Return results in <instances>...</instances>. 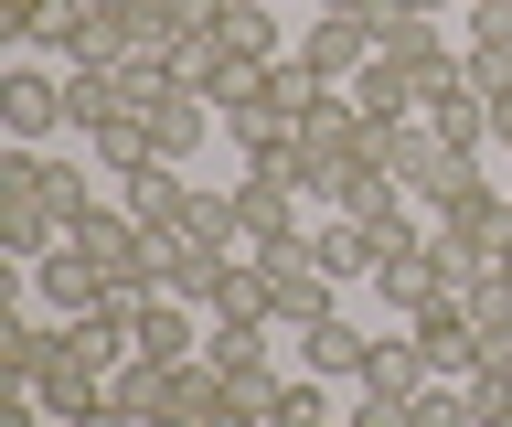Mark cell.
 Listing matches in <instances>:
<instances>
[{
	"mask_svg": "<svg viewBox=\"0 0 512 427\" xmlns=\"http://www.w3.org/2000/svg\"><path fill=\"white\" fill-rule=\"evenodd\" d=\"M86 171L75 161H54V150H22V139H11V150H0V257H54L64 246V225H75V214H86Z\"/></svg>",
	"mask_w": 512,
	"mask_h": 427,
	"instance_id": "cell-1",
	"label": "cell"
},
{
	"mask_svg": "<svg viewBox=\"0 0 512 427\" xmlns=\"http://www.w3.org/2000/svg\"><path fill=\"white\" fill-rule=\"evenodd\" d=\"M374 54H384V65H406V75H427V86L459 75V43H448L438 11H416V0H384V11H374Z\"/></svg>",
	"mask_w": 512,
	"mask_h": 427,
	"instance_id": "cell-2",
	"label": "cell"
},
{
	"mask_svg": "<svg viewBox=\"0 0 512 427\" xmlns=\"http://www.w3.org/2000/svg\"><path fill=\"white\" fill-rule=\"evenodd\" d=\"M0 129L22 139V150H43L54 129H75V107H64V75H43V65H11V75H0Z\"/></svg>",
	"mask_w": 512,
	"mask_h": 427,
	"instance_id": "cell-3",
	"label": "cell"
},
{
	"mask_svg": "<svg viewBox=\"0 0 512 427\" xmlns=\"http://www.w3.org/2000/svg\"><path fill=\"white\" fill-rule=\"evenodd\" d=\"M299 65H310L320 86H352V75L374 65V22H363V11H320L310 33H299Z\"/></svg>",
	"mask_w": 512,
	"mask_h": 427,
	"instance_id": "cell-4",
	"label": "cell"
},
{
	"mask_svg": "<svg viewBox=\"0 0 512 427\" xmlns=\"http://www.w3.org/2000/svg\"><path fill=\"white\" fill-rule=\"evenodd\" d=\"M107 417H128V427H150V417H182V363H150V353H128L118 374H107Z\"/></svg>",
	"mask_w": 512,
	"mask_h": 427,
	"instance_id": "cell-5",
	"label": "cell"
},
{
	"mask_svg": "<svg viewBox=\"0 0 512 427\" xmlns=\"http://www.w3.org/2000/svg\"><path fill=\"white\" fill-rule=\"evenodd\" d=\"M416 353H427V374H438V385H470L480 374V331H470V310H459V299H438V310H416Z\"/></svg>",
	"mask_w": 512,
	"mask_h": 427,
	"instance_id": "cell-6",
	"label": "cell"
},
{
	"mask_svg": "<svg viewBox=\"0 0 512 427\" xmlns=\"http://www.w3.org/2000/svg\"><path fill=\"white\" fill-rule=\"evenodd\" d=\"M214 129H224V107L203 97V86H160V97H150V139H160V161H192Z\"/></svg>",
	"mask_w": 512,
	"mask_h": 427,
	"instance_id": "cell-7",
	"label": "cell"
},
{
	"mask_svg": "<svg viewBox=\"0 0 512 427\" xmlns=\"http://www.w3.org/2000/svg\"><path fill=\"white\" fill-rule=\"evenodd\" d=\"M160 299H192V310L214 321V299H224V246H192V235H160Z\"/></svg>",
	"mask_w": 512,
	"mask_h": 427,
	"instance_id": "cell-8",
	"label": "cell"
},
{
	"mask_svg": "<svg viewBox=\"0 0 512 427\" xmlns=\"http://www.w3.org/2000/svg\"><path fill=\"white\" fill-rule=\"evenodd\" d=\"M331 214H352V225H406L416 193H406L384 161H363V171H342V182H331Z\"/></svg>",
	"mask_w": 512,
	"mask_h": 427,
	"instance_id": "cell-9",
	"label": "cell"
},
{
	"mask_svg": "<svg viewBox=\"0 0 512 427\" xmlns=\"http://www.w3.org/2000/svg\"><path fill=\"white\" fill-rule=\"evenodd\" d=\"M363 353H374V342H363V331H352L342 321V310H331V321H310V331H299V374H320V385H363Z\"/></svg>",
	"mask_w": 512,
	"mask_h": 427,
	"instance_id": "cell-10",
	"label": "cell"
},
{
	"mask_svg": "<svg viewBox=\"0 0 512 427\" xmlns=\"http://www.w3.org/2000/svg\"><path fill=\"white\" fill-rule=\"evenodd\" d=\"M427 129H438L448 150H480V139H502V118H491V97H480V86H459V75H448V86H427Z\"/></svg>",
	"mask_w": 512,
	"mask_h": 427,
	"instance_id": "cell-11",
	"label": "cell"
},
{
	"mask_svg": "<svg viewBox=\"0 0 512 427\" xmlns=\"http://www.w3.org/2000/svg\"><path fill=\"white\" fill-rule=\"evenodd\" d=\"M342 97L363 107V118H374V129H395V118H416V107H427V75H406V65H384V54H374V65L352 75Z\"/></svg>",
	"mask_w": 512,
	"mask_h": 427,
	"instance_id": "cell-12",
	"label": "cell"
},
{
	"mask_svg": "<svg viewBox=\"0 0 512 427\" xmlns=\"http://www.w3.org/2000/svg\"><path fill=\"white\" fill-rule=\"evenodd\" d=\"M128 214L150 235H182V214H192V182H182V161H150V171H128Z\"/></svg>",
	"mask_w": 512,
	"mask_h": 427,
	"instance_id": "cell-13",
	"label": "cell"
},
{
	"mask_svg": "<svg viewBox=\"0 0 512 427\" xmlns=\"http://www.w3.org/2000/svg\"><path fill=\"white\" fill-rule=\"evenodd\" d=\"M32 289L54 299V321H86L96 299H107V278H96V267L75 257V246H54V257H32Z\"/></svg>",
	"mask_w": 512,
	"mask_h": 427,
	"instance_id": "cell-14",
	"label": "cell"
},
{
	"mask_svg": "<svg viewBox=\"0 0 512 427\" xmlns=\"http://www.w3.org/2000/svg\"><path fill=\"white\" fill-rule=\"evenodd\" d=\"M139 353L150 363H203V310L192 299H150L139 310Z\"/></svg>",
	"mask_w": 512,
	"mask_h": 427,
	"instance_id": "cell-15",
	"label": "cell"
},
{
	"mask_svg": "<svg viewBox=\"0 0 512 427\" xmlns=\"http://www.w3.org/2000/svg\"><path fill=\"white\" fill-rule=\"evenodd\" d=\"M54 54L64 65H128V11H86L75 0V22L54 33Z\"/></svg>",
	"mask_w": 512,
	"mask_h": 427,
	"instance_id": "cell-16",
	"label": "cell"
},
{
	"mask_svg": "<svg viewBox=\"0 0 512 427\" xmlns=\"http://www.w3.org/2000/svg\"><path fill=\"white\" fill-rule=\"evenodd\" d=\"M224 43H235V65H278L299 43L278 33V0H224Z\"/></svg>",
	"mask_w": 512,
	"mask_h": 427,
	"instance_id": "cell-17",
	"label": "cell"
},
{
	"mask_svg": "<svg viewBox=\"0 0 512 427\" xmlns=\"http://www.w3.org/2000/svg\"><path fill=\"white\" fill-rule=\"evenodd\" d=\"M438 374H427V353H416V331H395V342H374L363 353V395H427Z\"/></svg>",
	"mask_w": 512,
	"mask_h": 427,
	"instance_id": "cell-18",
	"label": "cell"
},
{
	"mask_svg": "<svg viewBox=\"0 0 512 427\" xmlns=\"http://www.w3.org/2000/svg\"><path fill=\"white\" fill-rule=\"evenodd\" d=\"M438 161H448V139L427 129V107H416V118H395V129H384V171H395L406 193H416V182H427V171H438Z\"/></svg>",
	"mask_w": 512,
	"mask_h": 427,
	"instance_id": "cell-19",
	"label": "cell"
},
{
	"mask_svg": "<svg viewBox=\"0 0 512 427\" xmlns=\"http://www.w3.org/2000/svg\"><path fill=\"white\" fill-rule=\"evenodd\" d=\"M267 342H278L267 321H203V363L214 374H267Z\"/></svg>",
	"mask_w": 512,
	"mask_h": 427,
	"instance_id": "cell-20",
	"label": "cell"
},
{
	"mask_svg": "<svg viewBox=\"0 0 512 427\" xmlns=\"http://www.w3.org/2000/svg\"><path fill=\"white\" fill-rule=\"evenodd\" d=\"M54 342H64V321H0V374H11V385H43Z\"/></svg>",
	"mask_w": 512,
	"mask_h": 427,
	"instance_id": "cell-21",
	"label": "cell"
},
{
	"mask_svg": "<svg viewBox=\"0 0 512 427\" xmlns=\"http://www.w3.org/2000/svg\"><path fill=\"white\" fill-rule=\"evenodd\" d=\"M224 75H235V43H224V33H182V43H171V86L224 97Z\"/></svg>",
	"mask_w": 512,
	"mask_h": 427,
	"instance_id": "cell-22",
	"label": "cell"
},
{
	"mask_svg": "<svg viewBox=\"0 0 512 427\" xmlns=\"http://www.w3.org/2000/svg\"><path fill=\"white\" fill-rule=\"evenodd\" d=\"M86 150H96V171H150L160 161V139H150V118H107V129H86Z\"/></svg>",
	"mask_w": 512,
	"mask_h": 427,
	"instance_id": "cell-23",
	"label": "cell"
},
{
	"mask_svg": "<svg viewBox=\"0 0 512 427\" xmlns=\"http://www.w3.org/2000/svg\"><path fill=\"white\" fill-rule=\"evenodd\" d=\"M459 417L470 427H512V363H480L470 385H459Z\"/></svg>",
	"mask_w": 512,
	"mask_h": 427,
	"instance_id": "cell-24",
	"label": "cell"
},
{
	"mask_svg": "<svg viewBox=\"0 0 512 427\" xmlns=\"http://www.w3.org/2000/svg\"><path fill=\"white\" fill-rule=\"evenodd\" d=\"M64 22H75V0H0V33L11 43H54Z\"/></svg>",
	"mask_w": 512,
	"mask_h": 427,
	"instance_id": "cell-25",
	"label": "cell"
},
{
	"mask_svg": "<svg viewBox=\"0 0 512 427\" xmlns=\"http://www.w3.org/2000/svg\"><path fill=\"white\" fill-rule=\"evenodd\" d=\"M470 54H512V0H480L470 11Z\"/></svg>",
	"mask_w": 512,
	"mask_h": 427,
	"instance_id": "cell-26",
	"label": "cell"
},
{
	"mask_svg": "<svg viewBox=\"0 0 512 427\" xmlns=\"http://www.w3.org/2000/svg\"><path fill=\"white\" fill-rule=\"evenodd\" d=\"M342 417H352V427H406V395H363V385H352Z\"/></svg>",
	"mask_w": 512,
	"mask_h": 427,
	"instance_id": "cell-27",
	"label": "cell"
},
{
	"mask_svg": "<svg viewBox=\"0 0 512 427\" xmlns=\"http://www.w3.org/2000/svg\"><path fill=\"white\" fill-rule=\"evenodd\" d=\"M203 427H267V417H256V406H235V395H214V417H203Z\"/></svg>",
	"mask_w": 512,
	"mask_h": 427,
	"instance_id": "cell-28",
	"label": "cell"
},
{
	"mask_svg": "<svg viewBox=\"0 0 512 427\" xmlns=\"http://www.w3.org/2000/svg\"><path fill=\"white\" fill-rule=\"evenodd\" d=\"M86 11H139V0H86Z\"/></svg>",
	"mask_w": 512,
	"mask_h": 427,
	"instance_id": "cell-29",
	"label": "cell"
},
{
	"mask_svg": "<svg viewBox=\"0 0 512 427\" xmlns=\"http://www.w3.org/2000/svg\"><path fill=\"white\" fill-rule=\"evenodd\" d=\"M491 118H512V86H502V97H491Z\"/></svg>",
	"mask_w": 512,
	"mask_h": 427,
	"instance_id": "cell-30",
	"label": "cell"
},
{
	"mask_svg": "<svg viewBox=\"0 0 512 427\" xmlns=\"http://www.w3.org/2000/svg\"><path fill=\"white\" fill-rule=\"evenodd\" d=\"M150 427H203V417H150Z\"/></svg>",
	"mask_w": 512,
	"mask_h": 427,
	"instance_id": "cell-31",
	"label": "cell"
},
{
	"mask_svg": "<svg viewBox=\"0 0 512 427\" xmlns=\"http://www.w3.org/2000/svg\"><path fill=\"white\" fill-rule=\"evenodd\" d=\"M75 427H128V417H75Z\"/></svg>",
	"mask_w": 512,
	"mask_h": 427,
	"instance_id": "cell-32",
	"label": "cell"
},
{
	"mask_svg": "<svg viewBox=\"0 0 512 427\" xmlns=\"http://www.w3.org/2000/svg\"><path fill=\"white\" fill-rule=\"evenodd\" d=\"M416 11H448V0H416Z\"/></svg>",
	"mask_w": 512,
	"mask_h": 427,
	"instance_id": "cell-33",
	"label": "cell"
},
{
	"mask_svg": "<svg viewBox=\"0 0 512 427\" xmlns=\"http://www.w3.org/2000/svg\"><path fill=\"white\" fill-rule=\"evenodd\" d=\"M502 150H512V118H502Z\"/></svg>",
	"mask_w": 512,
	"mask_h": 427,
	"instance_id": "cell-34",
	"label": "cell"
},
{
	"mask_svg": "<svg viewBox=\"0 0 512 427\" xmlns=\"http://www.w3.org/2000/svg\"><path fill=\"white\" fill-rule=\"evenodd\" d=\"M470 11H480V0H470Z\"/></svg>",
	"mask_w": 512,
	"mask_h": 427,
	"instance_id": "cell-35",
	"label": "cell"
}]
</instances>
